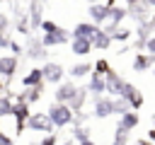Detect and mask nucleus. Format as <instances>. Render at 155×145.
Instances as JSON below:
<instances>
[{"label": "nucleus", "mask_w": 155, "mask_h": 145, "mask_svg": "<svg viewBox=\"0 0 155 145\" xmlns=\"http://www.w3.org/2000/svg\"><path fill=\"white\" fill-rule=\"evenodd\" d=\"M39 145H56V133H46V138H44Z\"/></svg>", "instance_id": "obj_34"}, {"label": "nucleus", "mask_w": 155, "mask_h": 145, "mask_svg": "<svg viewBox=\"0 0 155 145\" xmlns=\"http://www.w3.org/2000/svg\"><path fill=\"white\" fill-rule=\"evenodd\" d=\"M5 87H7V82H5V80H2V77H0V94H2V92H5Z\"/></svg>", "instance_id": "obj_37"}, {"label": "nucleus", "mask_w": 155, "mask_h": 145, "mask_svg": "<svg viewBox=\"0 0 155 145\" xmlns=\"http://www.w3.org/2000/svg\"><path fill=\"white\" fill-rule=\"evenodd\" d=\"M0 97H2V94H0Z\"/></svg>", "instance_id": "obj_45"}, {"label": "nucleus", "mask_w": 155, "mask_h": 145, "mask_svg": "<svg viewBox=\"0 0 155 145\" xmlns=\"http://www.w3.org/2000/svg\"><path fill=\"white\" fill-rule=\"evenodd\" d=\"M114 114V104H111V97H94V109H92V116L94 118H107Z\"/></svg>", "instance_id": "obj_7"}, {"label": "nucleus", "mask_w": 155, "mask_h": 145, "mask_svg": "<svg viewBox=\"0 0 155 145\" xmlns=\"http://www.w3.org/2000/svg\"><path fill=\"white\" fill-rule=\"evenodd\" d=\"M133 2H140V0H126V5H133Z\"/></svg>", "instance_id": "obj_41"}, {"label": "nucleus", "mask_w": 155, "mask_h": 145, "mask_svg": "<svg viewBox=\"0 0 155 145\" xmlns=\"http://www.w3.org/2000/svg\"><path fill=\"white\" fill-rule=\"evenodd\" d=\"M73 138H75L78 143L87 140V138H90V128H85V126H80V123H78V126L73 128Z\"/></svg>", "instance_id": "obj_28"}, {"label": "nucleus", "mask_w": 155, "mask_h": 145, "mask_svg": "<svg viewBox=\"0 0 155 145\" xmlns=\"http://www.w3.org/2000/svg\"><path fill=\"white\" fill-rule=\"evenodd\" d=\"M24 128L36 130V133H56V126L51 123V118H48L46 111H34V114H29L27 121H24Z\"/></svg>", "instance_id": "obj_2"}, {"label": "nucleus", "mask_w": 155, "mask_h": 145, "mask_svg": "<svg viewBox=\"0 0 155 145\" xmlns=\"http://www.w3.org/2000/svg\"><path fill=\"white\" fill-rule=\"evenodd\" d=\"M7 46H10V36L0 34V51H7Z\"/></svg>", "instance_id": "obj_35"}, {"label": "nucleus", "mask_w": 155, "mask_h": 145, "mask_svg": "<svg viewBox=\"0 0 155 145\" xmlns=\"http://www.w3.org/2000/svg\"><path fill=\"white\" fill-rule=\"evenodd\" d=\"M90 44H92V48H97V51H107V48L111 46V36H109L104 29H99V31L92 36V41H90Z\"/></svg>", "instance_id": "obj_20"}, {"label": "nucleus", "mask_w": 155, "mask_h": 145, "mask_svg": "<svg viewBox=\"0 0 155 145\" xmlns=\"http://www.w3.org/2000/svg\"><path fill=\"white\" fill-rule=\"evenodd\" d=\"M119 97H124V99L128 102L131 111H138V109L143 106V94H140V89H138L136 85H131V82H124V87H121V94H119Z\"/></svg>", "instance_id": "obj_4"}, {"label": "nucleus", "mask_w": 155, "mask_h": 145, "mask_svg": "<svg viewBox=\"0 0 155 145\" xmlns=\"http://www.w3.org/2000/svg\"><path fill=\"white\" fill-rule=\"evenodd\" d=\"M63 145H73V143H63Z\"/></svg>", "instance_id": "obj_43"}, {"label": "nucleus", "mask_w": 155, "mask_h": 145, "mask_svg": "<svg viewBox=\"0 0 155 145\" xmlns=\"http://www.w3.org/2000/svg\"><path fill=\"white\" fill-rule=\"evenodd\" d=\"M87 2H90V5H92V2H102V0H87Z\"/></svg>", "instance_id": "obj_42"}, {"label": "nucleus", "mask_w": 155, "mask_h": 145, "mask_svg": "<svg viewBox=\"0 0 155 145\" xmlns=\"http://www.w3.org/2000/svg\"><path fill=\"white\" fill-rule=\"evenodd\" d=\"M48 118H51V123L56 126V128H65V126H73L75 123V111L68 106V104H51L48 106Z\"/></svg>", "instance_id": "obj_1"}, {"label": "nucleus", "mask_w": 155, "mask_h": 145, "mask_svg": "<svg viewBox=\"0 0 155 145\" xmlns=\"http://www.w3.org/2000/svg\"><path fill=\"white\" fill-rule=\"evenodd\" d=\"M109 36H111V41H128L131 39V29H126V27H116L114 31H109Z\"/></svg>", "instance_id": "obj_25"}, {"label": "nucleus", "mask_w": 155, "mask_h": 145, "mask_svg": "<svg viewBox=\"0 0 155 145\" xmlns=\"http://www.w3.org/2000/svg\"><path fill=\"white\" fill-rule=\"evenodd\" d=\"M70 53L78 58H85L87 53H92V44L87 39H70Z\"/></svg>", "instance_id": "obj_16"}, {"label": "nucleus", "mask_w": 155, "mask_h": 145, "mask_svg": "<svg viewBox=\"0 0 155 145\" xmlns=\"http://www.w3.org/2000/svg\"><path fill=\"white\" fill-rule=\"evenodd\" d=\"M7 29H10V17L0 12V34H7Z\"/></svg>", "instance_id": "obj_31"}, {"label": "nucleus", "mask_w": 155, "mask_h": 145, "mask_svg": "<svg viewBox=\"0 0 155 145\" xmlns=\"http://www.w3.org/2000/svg\"><path fill=\"white\" fill-rule=\"evenodd\" d=\"M68 72H70V77H78V80H80V77H87V75L92 72V63H90V60L75 63V65H73V68H70Z\"/></svg>", "instance_id": "obj_21"}, {"label": "nucleus", "mask_w": 155, "mask_h": 145, "mask_svg": "<svg viewBox=\"0 0 155 145\" xmlns=\"http://www.w3.org/2000/svg\"><path fill=\"white\" fill-rule=\"evenodd\" d=\"M87 94H94V97H102L107 92V85H104V75H97V72H90V82H87Z\"/></svg>", "instance_id": "obj_15"}, {"label": "nucleus", "mask_w": 155, "mask_h": 145, "mask_svg": "<svg viewBox=\"0 0 155 145\" xmlns=\"http://www.w3.org/2000/svg\"><path fill=\"white\" fill-rule=\"evenodd\" d=\"M7 51H12V56H17V58H19V53H24V48H22L17 41H12V39H10V46H7Z\"/></svg>", "instance_id": "obj_32"}, {"label": "nucleus", "mask_w": 155, "mask_h": 145, "mask_svg": "<svg viewBox=\"0 0 155 145\" xmlns=\"http://www.w3.org/2000/svg\"><path fill=\"white\" fill-rule=\"evenodd\" d=\"M138 121H140V118H138V111H131V109H128V111H124V114L119 116V128H124V130L128 133V130H133V128L138 126Z\"/></svg>", "instance_id": "obj_17"}, {"label": "nucleus", "mask_w": 155, "mask_h": 145, "mask_svg": "<svg viewBox=\"0 0 155 145\" xmlns=\"http://www.w3.org/2000/svg\"><path fill=\"white\" fill-rule=\"evenodd\" d=\"M87 14H90V22H92V24H97V27H102V24L107 22V14H109V7H107L104 2H92V5H90V10H87Z\"/></svg>", "instance_id": "obj_10"}, {"label": "nucleus", "mask_w": 155, "mask_h": 145, "mask_svg": "<svg viewBox=\"0 0 155 145\" xmlns=\"http://www.w3.org/2000/svg\"><path fill=\"white\" fill-rule=\"evenodd\" d=\"M41 77H44V82H48V85H58V82H63V77H65V68H63L61 63L46 60V63L41 65Z\"/></svg>", "instance_id": "obj_3"}, {"label": "nucleus", "mask_w": 155, "mask_h": 145, "mask_svg": "<svg viewBox=\"0 0 155 145\" xmlns=\"http://www.w3.org/2000/svg\"><path fill=\"white\" fill-rule=\"evenodd\" d=\"M17 29H19V34H29V31H31V29H29V19H27V17H19Z\"/></svg>", "instance_id": "obj_30"}, {"label": "nucleus", "mask_w": 155, "mask_h": 145, "mask_svg": "<svg viewBox=\"0 0 155 145\" xmlns=\"http://www.w3.org/2000/svg\"><path fill=\"white\" fill-rule=\"evenodd\" d=\"M126 12H128L138 24H145V22L150 19V7H148L143 0H140V2H133V5H128V10H126Z\"/></svg>", "instance_id": "obj_13"}, {"label": "nucleus", "mask_w": 155, "mask_h": 145, "mask_svg": "<svg viewBox=\"0 0 155 145\" xmlns=\"http://www.w3.org/2000/svg\"><path fill=\"white\" fill-rule=\"evenodd\" d=\"M102 27H97V24H92V22H80V24H75V29L70 31V39H87V41H92V36L99 31Z\"/></svg>", "instance_id": "obj_8"}, {"label": "nucleus", "mask_w": 155, "mask_h": 145, "mask_svg": "<svg viewBox=\"0 0 155 145\" xmlns=\"http://www.w3.org/2000/svg\"><path fill=\"white\" fill-rule=\"evenodd\" d=\"M153 75H155V70H153Z\"/></svg>", "instance_id": "obj_44"}, {"label": "nucleus", "mask_w": 155, "mask_h": 145, "mask_svg": "<svg viewBox=\"0 0 155 145\" xmlns=\"http://www.w3.org/2000/svg\"><path fill=\"white\" fill-rule=\"evenodd\" d=\"M85 99H87V89H85V87H78V92L73 94V99L68 102V106H70L73 111H80L82 104H85Z\"/></svg>", "instance_id": "obj_23"}, {"label": "nucleus", "mask_w": 155, "mask_h": 145, "mask_svg": "<svg viewBox=\"0 0 155 145\" xmlns=\"http://www.w3.org/2000/svg\"><path fill=\"white\" fill-rule=\"evenodd\" d=\"M41 92H44V85H39V87H27V92H22V94H19V102L34 104V102H39V99H41Z\"/></svg>", "instance_id": "obj_22"}, {"label": "nucleus", "mask_w": 155, "mask_h": 145, "mask_svg": "<svg viewBox=\"0 0 155 145\" xmlns=\"http://www.w3.org/2000/svg\"><path fill=\"white\" fill-rule=\"evenodd\" d=\"M153 65H155V56H150V53H136V58H133V70L136 72H145Z\"/></svg>", "instance_id": "obj_18"}, {"label": "nucleus", "mask_w": 155, "mask_h": 145, "mask_svg": "<svg viewBox=\"0 0 155 145\" xmlns=\"http://www.w3.org/2000/svg\"><path fill=\"white\" fill-rule=\"evenodd\" d=\"M75 92H78V87H75L73 82H58V87H56V92H53V99H56L58 104H68Z\"/></svg>", "instance_id": "obj_12"}, {"label": "nucleus", "mask_w": 155, "mask_h": 145, "mask_svg": "<svg viewBox=\"0 0 155 145\" xmlns=\"http://www.w3.org/2000/svg\"><path fill=\"white\" fill-rule=\"evenodd\" d=\"M136 145H150V140H138Z\"/></svg>", "instance_id": "obj_40"}, {"label": "nucleus", "mask_w": 155, "mask_h": 145, "mask_svg": "<svg viewBox=\"0 0 155 145\" xmlns=\"http://www.w3.org/2000/svg\"><path fill=\"white\" fill-rule=\"evenodd\" d=\"M29 36V41H27V56L29 58H36V60H41V58H46V48H44V44H41V39L39 36H31V34H27Z\"/></svg>", "instance_id": "obj_14"}, {"label": "nucleus", "mask_w": 155, "mask_h": 145, "mask_svg": "<svg viewBox=\"0 0 155 145\" xmlns=\"http://www.w3.org/2000/svg\"><path fill=\"white\" fill-rule=\"evenodd\" d=\"M111 104H114V114L116 116H121L124 111H128L131 106H128V102L124 99V97H111Z\"/></svg>", "instance_id": "obj_27"}, {"label": "nucleus", "mask_w": 155, "mask_h": 145, "mask_svg": "<svg viewBox=\"0 0 155 145\" xmlns=\"http://www.w3.org/2000/svg\"><path fill=\"white\" fill-rule=\"evenodd\" d=\"M39 85H44V77H41V68H31L24 77H22V87L27 89V87H39Z\"/></svg>", "instance_id": "obj_19"}, {"label": "nucleus", "mask_w": 155, "mask_h": 145, "mask_svg": "<svg viewBox=\"0 0 155 145\" xmlns=\"http://www.w3.org/2000/svg\"><path fill=\"white\" fill-rule=\"evenodd\" d=\"M39 39H41V44H44V48H51V46H63V44H68V41H70V34H68V29H63V27H58L56 31H48V34H41Z\"/></svg>", "instance_id": "obj_5"}, {"label": "nucleus", "mask_w": 155, "mask_h": 145, "mask_svg": "<svg viewBox=\"0 0 155 145\" xmlns=\"http://www.w3.org/2000/svg\"><path fill=\"white\" fill-rule=\"evenodd\" d=\"M17 65H19V58L17 56H12V53L0 56V77L5 82H10L15 77V72H17Z\"/></svg>", "instance_id": "obj_6"}, {"label": "nucleus", "mask_w": 155, "mask_h": 145, "mask_svg": "<svg viewBox=\"0 0 155 145\" xmlns=\"http://www.w3.org/2000/svg\"><path fill=\"white\" fill-rule=\"evenodd\" d=\"M78 145H97V143H94L92 138H87V140H82V143H78Z\"/></svg>", "instance_id": "obj_36"}, {"label": "nucleus", "mask_w": 155, "mask_h": 145, "mask_svg": "<svg viewBox=\"0 0 155 145\" xmlns=\"http://www.w3.org/2000/svg\"><path fill=\"white\" fill-rule=\"evenodd\" d=\"M124 77L119 75V72H114V70H109L107 75H104V85H107V94H111V97H119L121 94V87H124Z\"/></svg>", "instance_id": "obj_9"}, {"label": "nucleus", "mask_w": 155, "mask_h": 145, "mask_svg": "<svg viewBox=\"0 0 155 145\" xmlns=\"http://www.w3.org/2000/svg\"><path fill=\"white\" fill-rule=\"evenodd\" d=\"M126 14H128V12H126L124 7H119V5H114V7H109V14H107V22H104V24H107V29H104V31H107V34H109V31H114V29H116V27H119V24L124 22V17H126Z\"/></svg>", "instance_id": "obj_11"}, {"label": "nucleus", "mask_w": 155, "mask_h": 145, "mask_svg": "<svg viewBox=\"0 0 155 145\" xmlns=\"http://www.w3.org/2000/svg\"><path fill=\"white\" fill-rule=\"evenodd\" d=\"M0 145H15V140H12V138H10L2 128H0Z\"/></svg>", "instance_id": "obj_33"}, {"label": "nucleus", "mask_w": 155, "mask_h": 145, "mask_svg": "<svg viewBox=\"0 0 155 145\" xmlns=\"http://www.w3.org/2000/svg\"><path fill=\"white\" fill-rule=\"evenodd\" d=\"M148 140H150V143H155V128H153V130L148 133Z\"/></svg>", "instance_id": "obj_38"}, {"label": "nucleus", "mask_w": 155, "mask_h": 145, "mask_svg": "<svg viewBox=\"0 0 155 145\" xmlns=\"http://www.w3.org/2000/svg\"><path fill=\"white\" fill-rule=\"evenodd\" d=\"M109 70H111V65L107 58H97V63H92V72H97V75H107Z\"/></svg>", "instance_id": "obj_26"}, {"label": "nucleus", "mask_w": 155, "mask_h": 145, "mask_svg": "<svg viewBox=\"0 0 155 145\" xmlns=\"http://www.w3.org/2000/svg\"><path fill=\"white\" fill-rule=\"evenodd\" d=\"M143 48H145V53H150V56H155V34H150V36L145 39V44H143Z\"/></svg>", "instance_id": "obj_29"}, {"label": "nucleus", "mask_w": 155, "mask_h": 145, "mask_svg": "<svg viewBox=\"0 0 155 145\" xmlns=\"http://www.w3.org/2000/svg\"><path fill=\"white\" fill-rule=\"evenodd\" d=\"M143 2H145L148 7H155V0H143Z\"/></svg>", "instance_id": "obj_39"}, {"label": "nucleus", "mask_w": 155, "mask_h": 145, "mask_svg": "<svg viewBox=\"0 0 155 145\" xmlns=\"http://www.w3.org/2000/svg\"><path fill=\"white\" fill-rule=\"evenodd\" d=\"M12 94H2L0 97V118H5V116H12Z\"/></svg>", "instance_id": "obj_24"}]
</instances>
